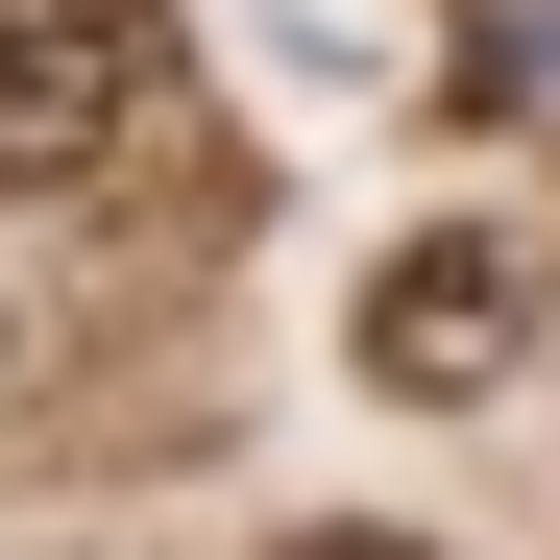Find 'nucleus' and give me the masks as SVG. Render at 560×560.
Here are the masks:
<instances>
[{
	"mask_svg": "<svg viewBox=\"0 0 560 560\" xmlns=\"http://www.w3.org/2000/svg\"><path fill=\"white\" fill-rule=\"evenodd\" d=\"M365 390H415V415H463V390H512L536 365V244L512 220H415V244H365Z\"/></svg>",
	"mask_w": 560,
	"mask_h": 560,
	"instance_id": "nucleus-1",
	"label": "nucleus"
},
{
	"mask_svg": "<svg viewBox=\"0 0 560 560\" xmlns=\"http://www.w3.org/2000/svg\"><path fill=\"white\" fill-rule=\"evenodd\" d=\"M147 49H171V0H0V171H73V147H122Z\"/></svg>",
	"mask_w": 560,
	"mask_h": 560,
	"instance_id": "nucleus-2",
	"label": "nucleus"
},
{
	"mask_svg": "<svg viewBox=\"0 0 560 560\" xmlns=\"http://www.w3.org/2000/svg\"><path fill=\"white\" fill-rule=\"evenodd\" d=\"M268 560H439V536H390V512H341V536H268Z\"/></svg>",
	"mask_w": 560,
	"mask_h": 560,
	"instance_id": "nucleus-3",
	"label": "nucleus"
},
{
	"mask_svg": "<svg viewBox=\"0 0 560 560\" xmlns=\"http://www.w3.org/2000/svg\"><path fill=\"white\" fill-rule=\"evenodd\" d=\"M25 365H49V341H25V293H0V390H25Z\"/></svg>",
	"mask_w": 560,
	"mask_h": 560,
	"instance_id": "nucleus-4",
	"label": "nucleus"
}]
</instances>
